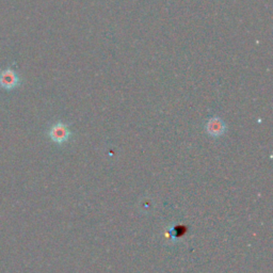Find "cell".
<instances>
[{
	"instance_id": "1",
	"label": "cell",
	"mask_w": 273,
	"mask_h": 273,
	"mask_svg": "<svg viewBox=\"0 0 273 273\" xmlns=\"http://www.w3.org/2000/svg\"><path fill=\"white\" fill-rule=\"evenodd\" d=\"M48 135L55 143L63 144L70 140V138L72 136V131L70 130L66 124L59 122L51 126L48 131Z\"/></svg>"
},
{
	"instance_id": "2",
	"label": "cell",
	"mask_w": 273,
	"mask_h": 273,
	"mask_svg": "<svg viewBox=\"0 0 273 273\" xmlns=\"http://www.w3.org/2000/svg\"><path fill=\"white\" fill-rule=\"evenodd\" d=\"M206 132L214 136V138H218V136H221L225 133L226 131V124L222 119H220L218 117L209 119L206 123L205 126Z\"/></svg>"
},
{
	"instance_id": "3",
	"label": "cell",
	"mask_w": 273,
	"mask_h": 273,
	"mask_svg": "<svg viewBox=\"0 0 273 273\" xmlns=\"http://www.w3.org/2000/svg\"><path fill=\"white\" fill-rule=\"evenodd\" d=\"M19 85V77L16 73L11 70L7 69L0 73V86L6 90H13Z\"/></svg>"
}]
</instances>
